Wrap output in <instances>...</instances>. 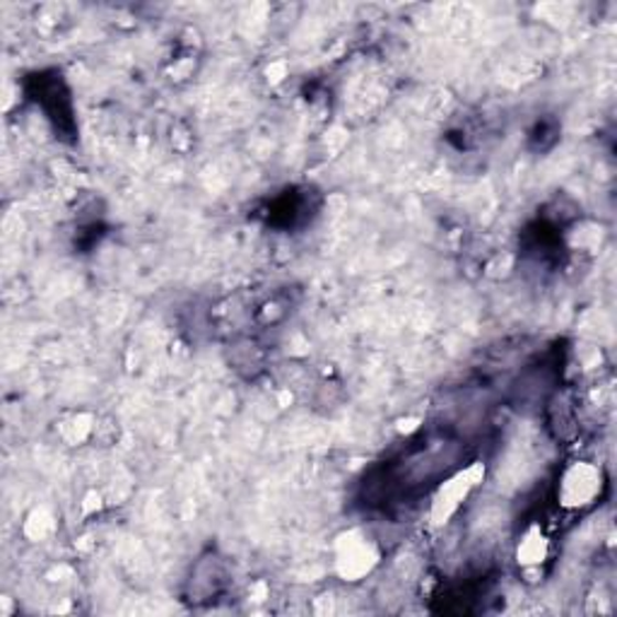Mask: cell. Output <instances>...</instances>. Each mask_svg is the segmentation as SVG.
<instances>
[{
    "instance_id": "obj_1",
    "label": "cell",
    "mask_w": 617,
    "mask_h": 617,
    "mask_svg": "<svg viewBox=\"0 0 617 617\" xmlns=\"http://www.w3.org/2000/svg\"><path fill=\"white\" fill-rule=\"evenodd\" d=\"M229 584L231 572L227 560L220 552L208 550L191 567L184 588V600L191 603V606H208V603H215L217 598L227 594Z\"/></svg>"
},
{
    "instance_id": "obj_2",
    "label": "cell",
    "mask_w": 617,
    "mask_h": 617,
    "mask_svg": "<svg viewBox=\"0 0 617 617\" xmlns=\"http://www.w3.org/2000/svg\"><path fill=\"white\" fill-rule=\"evenodd\" d=\"M30 93L34 95L36 105L42 107L46 121L54 123L56 131L61 133L73 131L75 121H73L71 89L58 71H42L32 75Z\"/></svg>"
},
{
    "instance_id": "obj_3",
    "label": "cell",
    "mask_w": 617,
    "mask_h": 617,
    "mask_svg": "<svg viewBox=\"0 0 617 617\" xmlns=\"http://www.w3.org/2000/svg\"><path fill=\"white\" fill-rule=\"evenodd\" d=\"M603 490V475L596 466L586 461H576L570 468H564L558 483V505L562 509L582 511L596 505Z\"/></svg>"
},
{
    "instance_id": "obj_4",
    "label": "cell",
    "mask_w": 617,
    "mask_h": 617,
    "mask_svg": "<svg viewBox=\"0 0 617 617\" xmlns=\"http://www.w3.org/2000/svg\"><path fill=\"white\" fill-rule=\"evenodd\" d=\"M316 215V193L312 188H288L266 208L268 223L280 229H297Z\"/></svg>"
},
{
    "instance_id": "obj_5",
    "label": "cell",
    "mask_w": 617,
    "mask_h": 617,
    "mask_svg": "<svg viewBox=\"0 0 617 617\" xmlns=\"http://www.w3.org/2000/svg\"><path fill=\"white\" fill-rule=\"evenodd\" d=\"M483 478V466L480 463H473L466 470H456L448 475L446 480L440 483V495H436L432 505V519L436 523H446V519H452L454 513L461 509L463 501L468 499L473 492V487L480 483Z\"/></svg>"
},
{
    "instance_id": "obj_6",
    "label": "cell",
    "mask_w": 617,
    "mask_h": 617,
    "mask_svg": "<svg viewBox=\"0 0 617 617\" xmlns=\"http://www.w3.org/2000/svg\"><path fill=\"white\" fill-rule=\"evenodd\" d=\"M300 294L294 288H278L268 292L263 300L251 302V324L259 328H278L292 316Z\"/></svg>"
},
{
    "instance_id": "obj_7",
    "label": "cell",
    "mask_w": 617,
    "mask_h": 617,
    "mask_svg": "<svg viewBox=\"0 0 617 617\" xmlns=\"http://www.w3.org/2000/svg\"><path fill=\"white\" fill-rule=\"evenodd\" d=\"M343 545L345 550L338 555V567L345 578L362 576L365 572L371 570V564L377 562V550L367 538H357L350 533L345 538Z\"/></svg>"
},
{
    "instance_id": "obj_8",
    "label": "cell",
    "mask_w": 617,
    "mask_h": 617,
    "mask_svg": "<svg viewBox=\"0 0 617 617\" xmlns=\"http://www.w3.org/2000/svg\"><path fill=\"white\" fill-rule=\"evenodd\" d=\"M229 362L237 371H241L243 377L261 375L266 367V347L253 336H243V333H239L229 345Z\"/></svg>"
},
{
    "instance_id": "obj_9",
    "label": "cell",
    "mask_w": 617,
    "mask_h": 617,
    "mask_svg": "<svg viewBox=\"0 0 617 617\" xmlns=\"http://www.w3.org/2000/svg\"><path fill=\"white\" fill-rule=\"evenodd\" d=\"M548 558H550V538L545 535L543 526H531V529L519 540V548H517L519 564L526 574H531L543 570Z\"/></svg>"
},
{
    "instance_id": "obj_10",
    "label": "cell",
    "mask_w": 617,
    "mask_h": 617,
    "mask_svg": "<svg viewBox=\"0 0 617 617\" xmlns=\"http://www.w3.org/2000/svg\"><path fill=\"white\" fill-rule=\"evenodd\" d=\"M560 136V126L558 121H552V119H540L535 123V128L531 131V143L535 150H548L555 145V140Z\"/></svg>"
}]
</instances>
